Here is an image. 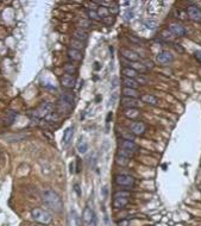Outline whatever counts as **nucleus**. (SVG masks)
<instances>
[{"label":"nucleus","instance_id":"nucleus-9","mask_svg":"<svg viewBox=\"0 0 201 226\" xmlns=\"http://www.w3.org/2000/svg\"><path fill=\"white\" fill-rule=\"evenodd\" d=\"M71 108H73L71 105L62 101V100H59L57 105H56V113L60 114V116L61 114H69L71 112Z\"/></svg>","mask_w":201,"mask_h":226},{"label":"nucleus","instance_id":"nucleus-43","mask_svg":"<svg viewBox=\"0 0 201 226\" xmlns=\"http://www.w3.org/2000/svg\"><path fill=\"white\" fill-rule=\"evenodd\" d=\"M132 16H133V12H132V10H127L125 13V19L126 20H131L132 19Z\"/></svg>","mask_w":201,"mask_h":226},{"label":"nucleus","instance_id":"nucleus-37","mask_svg":"<svg viewBox=\"0 0 201 226\" xmlns=\"http://www.w3.org/2000/svg\"><path fill=\"white\" fill-rule=\"evenodd\" d=\"M65 70H67V74H74V73H76V70H77V68H76L75 65H70V63H67V65L64 67Z\"/></svg>","mask_w":201,"mask_h":226},{"label":"nucleus","instance_id":"nucleus-2","mask_svg":"<svg viewBox=\"0 0 201 226\" xmlns=\"http://www.w3.org/2000/svg\"><path fill=\"white\" fill-rule=\"evenodd\" d=\"M31 215H32V219L35 221H37L39 224H43V225H48L51 223V215L49 212H47L43 208H33L31 211Z\"/></svg>","mask_w":201,"mask_h":226},{"label":"nucleus","instance_id":"nucleus-31","mask_svg":"<svg viewBox=\"0 0 201 226\" xmlns=\"http://www.w3.org/2000/svg\"><path fill=\"white\" fill-rule=\"evenodd\" d=\"M77 26H79V29L85 30V29H88V27L91 26V22L87 20V19H80V20L77 22Z\"/></svg>","mask_w":201,"mask_h":226},{"label":"nucleus","instance_id":"nucleus-6","mask_svg":"<svg viewBox=\"0 0 201 226\" xmlns=\"http://www.w3.org/2000/svg\"><path fill=\"white\" fill-rule=\"evenodd\" d=\"M60 82L61 85L67 88V89H70V88H74L75 86V82H76V79L74 75H71V74H63V75L60 77Z\"/></svg>","mask_w":201,"mask_h":226},{"label":"nucleus","instance_id":"nucleus-44","mask_svg":"<svg viewBox=\"0 0 201 226\" xmlns=\"http://www.w3.org/2000/svg\"><path fill=\"white\" fill-rule=\"evenodd\" d=\"M137 82H138V83H141V85H145V83L148 82V80H147V77H144V76L139 75V77H138Z\"/></svg>","mask_w":201,"mask_h":226},{"label":"nucleus","instance_id":"nucleus-21","mask_svg":"<svg viewBox=\"0 0 201 226\" xmlns=\"http://www.w3.org/2000/svg\"><path fill=\"white\" fill-rule=\"evenodd\" d=\"M76 149H77V151L80 152V154H86L88 150V144L87 142L83 139V138H80L79 139V142H77V144H76Z\"/></svg>","mask_w":201,"mask_h":226},{"label":"nucleus","instance_id":"nucleus-34","mask_svg":"<svg viewBox=\"0 0 201 226\" xmlns=\"http://www.w3.org/2000/svg\"><path fill=\"white\" fill-rule=\"evenodd\" d=\"M87 14L89 17V19H92V20H100V17H99L98 12L94 11V10H88Z\"/></svg>","mask_w":201,"mask_h":226},{"label":"nucleus","instance_id":"nucleus-17","mask_svg":"<svg viewBox=\"0 0 201 226\" xmlns=\"http://www.w3.org/2000/svg\"><path fill=\"white\" fill-rule=\"evenodd\" d=\"M73 36H74V38L75 39H77V41H80V42H85L86 39L88 38V35L87 32L85 31V30H82V29H76L75 31L73 32Z\"/></svg>","mask_w":201,"mask_h":226},{"label":"nucleus","instance_id":"nucleus-27","mask_svg":"<svg viewBox=\"0 0 201 226\" xmlns=\"http://www.w3.org/2000/svg\"><path fill=\"white\" fill-rule=\"evenodd\" d=\"M129 161H130L129 158L120 156V155H117V157H115V162H117V164H119V166H121V167H126V166L129 164Z\"/></svg>","mask_w":201,"mask_h":226},{"label":"nucleus","instance_id":"nucleus-36","mask_svg":"<svg viewBox=\"0 0 201 226\" xmlns=\"http://www.w3.org/2000/svg\"><path fill=\"white\" fill-rule=\"evenodd\" d=\"M132 69H135L137 71V70H139V71H145L147 70V68L144 67V65H142V63H138V62H133L132 63Z\"/></svg>","mask_w":201,"mask_h":226},{"label":"nucleus","instance_id":"nucleus-28","mask_svg":"<svg viewBox=\"0 0 201 226\" xmlns=\"http://www.w3.org/2000/svg\"><path fill=\"white\" fill-rule=\"evenodd\" d=\"M45 119H47V121L48 123H56V121H59L60 120V114H57L56 112H53L50 113L49 116H47L45 117Z\"/></svg>","mask_w":201,"mask_h":226},{"label":"nucleus","instance_id":"nucleus-14","mask_svg":"<svg viewBox=\"0 0 201 226\" xmlns=\"http://www.w3.org/2000/svg\"><path fill=\"white\" fill-rule=\"evenodd\" d=\"M120 149H125V150H129L131 151V152H136L137 149H138V146H137L136 143H133L132 140H121L120 142Z\"/></svg>","mask_w":201,"mask_h":226},{"label":"nucleus","instance_id":"nucleus-5","mask_svg":"<svg viewBox=\"0 0 201 226\" xmlns=\"http://www.w3.org/2000/svg\"><path fill=\"white\" fill-rule=\"evenodd\" d=\"M187 14L193 22H201V8L196 5H192L187 7Z\"/></svg>","mask_w":201,"mask_h":226},{"label":"nucleus","instance_id":"nucleus-1","mask_svg":"<svg viewBox=\"0 0 201 226\" xmlns=\"http://www.w3.org/2000/svg\"><path fill=\"white\" fill-rule=\"evenodd\" d=\"M43 201L44 204L47 205V207H49L50 210L56 212V213H61L63 211V201H62L60 195L53 189L47 188L44 190Z\"/></svg>","mask_w":201,"mask_h":226},{"label":"nucleus","instance_id":"nucleus-16","mask_svg":"<svg viewBox=\"0 0 201 226\" xmlns=\"http://www.w3.org/2000/svg\"><path fill=\"white\" fill-rule=\"evenodd\" d=\"M59 100H62V101L67 102V104H69V105H74V101H75V97H74V94L70 93V92H64V93H62L61 94V97Z\"/></svg>","mask_w":201,"mask_h":226},{"label":"nucleus","instance_id":"nucleus-42","mask_svg":"<svg viewBox=\"0 0 201 226\" xmlns=\"http://www.w3.org/2000/svg\"><path fill=\"white\" fill-rule=\"evenodd\" d=\"M117 98H118V94H117V93H113V94H112V97L109 98V106H111V105H114V104H115V100H117Z\"/></svg>","mask_w":201,"mask_h":226},{"label":"nucleus","instance_id":"nucleus-24","mask_svg":"<svg viewBox=\"0 0 201 226\" xmlns=\"http://www.w3.org/2000/svg\"><path fill=\"white\" fill-rule=\"evenodd\" d=\"M70 47L71 49H74V50H81V49L85 48V43L83 42H80V41H77L75 38H71L70 41Z\"/></svg>","mask_w":201,"mask_h":226},{"label":"nucleus","instance_id":"nucleus-12","mask_svg":"<svg viewBox=\"0 0 201 226\" xmlns=\"http://www.w3.org/2000/svg\"><path fill=\"white\" fill-rule=\"evenodd\" d=\"M120 53H121L124 59H129L130 62H137V61L139 59V55L137 54V53H135V51L130 50V49H121Z\"/></svg>","mask_w":201,"mask_h":226},{"label":"nucleus","instance_id":"nucleus-46","mask_svg":"<svg viewBox=\"0 0 201 226\" xmlns=\"http://www.w3.org/2000/svg\"><path fill=\"white\" fill-rule=\"evenodd\" d=\"M144 63H145V65H144L145 68H154V65H152L151 61H148V59H145V61H144Z\"/></svg>","mask_w":201,"mask_h":226},{"label":"nucleus","instance_id":"nucleus-35","mask_svg":"<svg viewBox=\"0 0 201 226\" xmlns=\"http://www.w3.org/2000/svg\"><path fill=\"white\" fill-rule=\"evenodd\" d=\"M71 218H73V220H74V223H75L76 226H80L81 225V219H80V217H79V214L76 213V211L71 210Z\"/></svg>","mask_w":201,"mask_h":226},{"label":"nucleus","instance_id":"nucleus-22","mask_svg":"<svg viewBox=\"0 0 201 226\" xmlns=\"http://www.w3.org/2000/svg\"><path fill=\"white\" fill-rule=\"evenodd\" d=\"M123 95L126 98H138V95H139V93L137 92V89H133V88H124L123 89Z\"/></svg>","mask_w":201,"mask_h":226},{"label":"nucleus","instance_id":"nucleus-19","mask_svg":"<svg viewBox=\"0 0 201 226\" xmlns=\"http://www.w3.org/2000/svg\"><path fill=\"white\" fill-rule=\"evenodd\" d=\"M142 101L155 106V105H157L158 99L155 95H151V94H144V95H142Z\"/></svg>","mask_w":201,"mask_h":226},{"label":"nucleus","instance_id":"nucleus-23","mask_svg":"<svg viewBox=\"0 0 201 226\" xmlns=\"http://www.w3.org/2000/svg\"><path fill=\"white\" fill-rule=\"evenodd\" d=\"M123 83H124V86L126 88H133V89H137V87L139 85L135 79H129V77H125L124 81H123Z\"/></svg>","mask_w":201,"mask_h":226},{"label":"nucleus","instance_id":"nucleus-4","mask_svg":"<svg viewBox=\"0 0 201 226\" xmlns=\"http://www.w3.org/2000/svg\"><path fill=\"white\" fill-rule=\"evenodd\" d=\"M115 183L120 186V187H124L125 189H130L135 186L136 180L130 176V175H124V174H120L115 176Z\"/></svg>","mask_w":201,"mask_h":226},{"label":"nucleus","instance_id":"nucleus-11","mask_svg":"<svg viewBox=\"0 0 201 226\" xmlns=\"http://www.w3.org/2000/svg\"><path fill=\"white\" fill-rule=\"evenodd\" d=\"M156 59H157V62L159 65H168L170 62H173V55L168 53V51H162V53H159V54L156 56Z\"/></svg>","mask_w":201,"mask_h":226},{"label":"nucleus","instance_id":"nucleus-40","mask_svg":"<svg viewBox=\"0 0 201 226\" xmlns=\"http://www.w3.org/2000/svg\"><path fill=\"white\" fill-rule=\"evenodd\" d=\"M145 25H147L148 29L152 30V29H155V26H156V22H154V20H148V22H145Z\"/></svg>","mask_w":201,"mask_h":226},{"label":"nucleus","instance_id":"nucleus-48","mask_svg":"<svg viewBox=\"0 0 201 226\" xmlns=\"http://www.w3.org/2000/svg\"><path fill=\"white\" fill-rule=\"evenodd\" d=\"M117 82H118V79H117V77H113V81H112V88H115V87H117Z\"/></svg>","mask_w":201,"mask_h":226},{"label":"nucleus","instance_id":"nucleus-45","mask_svg":"<svg viewBox=\"0 0 201 226\" xmlns=\"http://www.w3.org/2000/svg\"><path fill=\"white\" fill-rule=\"evenodd\" d=\"M194 56H195L196 61H199L201 63V50H196L195 53H194Z\"/></svg>","mask_w":201,"mask_h":226},{"label":"nucleus","instance_id":"nucleus-33","mask_svg":"<svg viewBox=\"0 0 201 226\" xmlns=\"http://www.w3.org/2000/svg\"><path fill=\"white\" fill-rule=\"evenodd\" d=\"M97 12H98L99 17H103V18H106V17H109V8H107V7H103V6H100Z\"/></svg>","mask_w":201,"mask_h":226},{"label":"nucleus","instance_id":"nucleus-15","mask_svg":"<svg viewBox=\"0 0 201 226\" xmlns=\"http://www.w3.org/2000/svg\"><path fill=\"white\" fill-rule=\"evenodd\" d=\"M73 135H74V127L70 126L68 129H65V131L63 132V138H62V143L63 145L67 146L69 143H70L71 138H73Z\"/></svg>","mask_w":201,"mask_h":226},{"label":"nucleus","instance_id":"nucleus-18","mask_svg":"<svg viewBox=\"0 0 201 226\" xmlns=\"http://www.w3.org/2000/svg\"><path fill=\"white\" fill-rule=\"evenodd\" d=\"M68 57L71 59V61H75V62H80L82 59V54L79 51V50H74V49H69L68 50Z\"/></svg>","mask_w":201,"mask_h":226},{"label":"nucleus","instance_id":"nucleus-50","mask_svg":"<svg viewBox=\"0 0 201 226\" xmlns=\"http://www.w3.org/2000/svg\"><path fill=\"white\" fill-rule=\"evenodd\" d=\"M175 49H176V50H180L181 53L183 51V49H182V48H180V47H179V44H175Z\"/></svg>","mask_w":201,"mask_h":226},{"label":"nucleus","instance_id":"nucleus-25","mask_svg":"<svg viewBox=\"0 0 201 226\" xmlns=\"http://www.w3.org/2000/svg\"><path fill=\"white\" fill-rule=\"evenodd\" d=\"M121 73H123V75L125 76V77H129V79H133V77H136V76L138 75L136 70L130 68V67H129V68H124Z\"/></svg>","mask_w":201,"mask_h":226},{"label":"nucleus","instance_id":"nucleus-41","mask_svg":"<svg viewBox=\"0 0 201 226\" xmlns=\"http://www.w3.org/2000/svg\"><path fill=\"white\" fill-rule=\"evenodd\" d=\"M103 23H105V24L111 25V24H113V23H114V18H113V17H106V18H103Z\"/></svg>","mask_w":201,"mask_h":226},{"label":"nucleus","instance_id":"nucleus-3","mask_svg":"<svg viewBox=\"0 0 201 226\" xmlns=\"http://www.w3.org/2000/svg\"><path fill=\"white\" fill-rule=\"evenodd\" d=\"M53 111H54V105H53L51 102L44 101L35 110L33 114H35L36 117H38V118H43V117L49 116L50 113H53Z\"/></svg>","mask_w":201,"mask_h":226},{"label":"nucleus","instance_id":"nucleus-47","mask_svg":"<svg viewBox=\"0 0 201 226\" xmlns=\"http://www.w3.org/2000/svg\"><path fill=\"white\" fill-rule=\"evenodd\" d=\"M129 39L132 41V42H135V43H139L141 42V38H136L135 36H129Z\"/></svg>","mask_w":201,"mask_h":226},{"label":"nucleus","instance_id":"nucleus-38","mask_svg":"<svg viewBox=\"0 0 201 226\" xmlns=\"http://www.w3.org/2000/svg\"><path fill=\"white\" fill-rule=\"evenodd\" d=\"M109 12L111 14H118L119 13V6H118V4H113V5L109 6Z\"/></svg>","mask_w":201,"mask_h":226},{"label":"nucleus","instance_id":"nucleus-52","mask_svg":"<svg viewBox=\"0 0 201 226\" xmlns=\"http://www.w3.org/2000/svg\"><path fill=\"white\" fill-rule=\"evenodd\" d=\"M75 190L77 192V194L80 195V190H79V186H77V184H75Z\"/></svg>","mask_w":201,"mask_h":226},{"label":"nucleus","instance_id":"nucleus-10","mask_svg":"<svg viewBox=\"0 0 201 226\" xmlns=\"http://www.w3.org/2000/svg\"><path fill=\"white\" fill-rule=\"evenodd\" d=\"M169 32L174 36H177V37H182L186 35V30L182 25H180L177 23H173L169 25Z\"/></svg>","mask_w":201,"mask_h":226},{"label":"nucleus","instance_id":"nucleus-29","mask_svg":"<svg viewBox=\"0 0 201 226\" xmlns=\"http://www.w3.org/2000/svg\"><path fill=\"white\" fill-rule=\"evenodd\" d=\"M14 119H16V113L14 112H8L7 113V116L5 117V119H4L5 125H11L12 123L14 121Z\"/></svg>","mask_w":201,"mask_h":226},{"label":"nucleus","instance_id":"nucleus-13","mask_svg":"<svg viewBox=\"0 0 201 226\" xmlns=\"http://www.w3.org/2000/svg\"><path fill=\"white\" fill-rule=\"evenodd\" d=\"M138 100L135 99V98H126L124 97L121 99V106L125 107L126 110L127 108H137L138 107Z\"/></svg>","mask_w":201,"mask_h":226},{"label":"nucleus","instance_id":"nucleus-7","mask_svg":"<svg viewBox=\"0 0 201 226\" xmlns=\"http://www.w3.org/2000/svg\"><path fill=\"white\" fill-rule=\"evenodd\" d=\"M130 132L135 136H142L145 132V125L142 121H132L130 124Z\"/></svg>","mask_w":201,"mask_h":226},{"label":"nucleus","instance_id":"nucleus-49","mask_svg":"<svg viewBox=\"0 0 201 226\" xmlns=\"http://www.w3.org/2000/svg\"><path fill=\"white\" fill-rule=\"evenodd\" d=\"M127 225H129V221L127 220H123L119 223V226H127Z\"/></svg>","mask_w":201,"mask_h":226},{"label":"nucleus","instance_id":"nucleus-30","mask_svg":"<svg viewBox=\"0 0 201 226\" xmlns=\"http://www.w3.org/2000/svg\"><path fill=\"white\" fill-rule=\"evenodd\" d=\"M130 192L129 190H118V192H115L113 195V198L115 199V198H130Z\"/></svg>","mask_w":201,"mask_h":226},{"label":"nucleus","instance_id":"nucleus-32","mask_svg":"<svg viewBox=\"0 0 201 226\" xmlns=\"http://www.w3.org/2000/svg\"><path fill=\"white\" fill-rule=\"evenodd\" d=\"M118 155H120V156L123 157H126V158H129L130 160L131 157H133V152H131V151L129 150H125V149H119V151H118Z\"/></svg>","mask_w":201,"mask_h":226},{"label":"nucleus","instance_id":"nucleus-26","mask_svg":"<svg viewBox=\"0 0 201 226\" xmlns=\"http://www.w3.org/2000/svg\"><path fill=\"white\" fill-rule=\"evenodd\" d=\"M125 116L130 119H136L139 116V111L137 108H127L125 111Z\"/></svg>","mask_w":201,"mask_h":226},{"label":"nucleus","instance_id":"nucleus-20","mask_svg":"<svg viewBox=\"0 0 201 226\" xmlns=\"http://www.w3.org/2000/svg\"><path fill=\"white\" fill-rule=\"evenodd\" d=\"M127 204H129V199L127 198H115L113 200L114 208H124Z\"/></svg>","mask_w":201,"mask_h":226},{"label":"nucleus","instance_id":"nucleus-51","mask_svg":"<svg viewBox=\"0 0 201 226\" xmlns=\"http://www.w3.org/2000/svg\"><path fill=\"white\" fill-rule=\"evenodd\" d=\"M94 65H94V68H95V69H97V70H98L99 68H100V67H99V63H98V62H95Z\"/></svg>","mask_w":201,"mask_h":226},{"label":"nucleus","instance_id":"nucleus-8","mask_svg":"<svg viewBox=\"0 0 201 226\" xmlns=\"http://www.w3.org/2000/svg\"><path fill=\"white\" fill-rule=\"evenodd\" d=\"M82 220L85 221V224L86 225H95V214H94V212H93L89 207H86L85 210H83V213H82Z\"/></svg>","mask_w":201,"mask_h":226},{"label":"nucleus","instance_id":"nucleus-39","mask_svg":"<svg viewBox=\"0 0 201 226\" xmlns=\"http://www.w3.org/2000/svg\"><path fill=\"white\" fill-rule=\"evenodd\" d=\"M24 137H25V135H11V136H7L6 138L10 140V142H14V140L22 139V138H24Z\"/></svg>","mask_w":201,"mask_h":226}]
</instances>
